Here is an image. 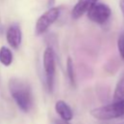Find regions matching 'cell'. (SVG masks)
Masks as SVG:
<instances>
[{"mask_svg": "<svg viewBox=\"0 0 124 124\" xmlns=\"http://www.w3.org/2000/svg\"><path fill=\"white\" fill-rule=\"evenodd\" d=\"M8 88L16 106L23 112H29L33 107V95L30 84L21 78H12L9 80Z\"/></svg>", "mask_w": 124, "mask_h": 124, "instance_id": "6da1fadb", "label": "cell"}, {"mask_svg": "<svg viewBox=\"0 0 124 124\" xmlns=\"http://www.w3.org/2000/svg\"><path fill=\"white\" fill-rule=\"evenodd\" d=\"M92 117L98 120H111L124 116V99L119 101H113L111 104H108L102 107L95 108L90 110Z\"/></svg>", "mask_w": 124, "mask_h": 124, "instance_id": "7a4b0ae2", "label": "cell"}, {"mask_svg": "<svg viewBox=\"0 0 124 124\" xmlns=\"http://www.w3.org/2000/svg\"><path fill=\"white\" fill-rule=\"evenodd\" d=\"M43 66L46 77V86L49 92L53 91L55 78V51L51 46H47L43 53Z\"/></svg>", "mask_w": 124, "mask_h": 124, "instance_id": "3957f363", "label": "cell"}, {"mask_svg": "<svg viewBox=\"0 0 124 124\" xmlns=\"http://www.w3.org/2000/svg\"><path fill=\"white\" fill-rule=\"evenodd\" d=\"M60 8L59 7H50L47 11H46L36 21L35 24V34L40 36L44 34L49 27L52 25L59 17Z\"/></svg>", "mask_w": 124, "mask_h": 124, "instance_id": "277c9868", "label": "cell"}, {"mask_svg": "<svg viewBox=\"0 0 124 124\" xmlns=\"http://www.w3.org/2000/svg\"><path fill=\"white\" fill-rule=\"evenodd\" d=\"M86 14L91 21L97 24H104L109 18L111 15V10L107 4L96 2Z\"/></svg>", "mask_w": 124, "mask_h": 124, "instance_id": "5b68a950", "label": "cell"}, {"mask_svg": "<svg viewBox=\"0 0 124 124\" xmlns=\"http://www.w3.org/2000/svg\"><path fill=\"white\" fill-rule=\"evenodd\" d=\"M6 40L12 48L16 49L19 47L22 41V32L18 24L14 23L9 26L6 32Z\"/></svg>", "mask_w": 124, "mask_h": 124, "instance_id": "8992f818", "label": "cell"}, {"mask_svg": "<svg viewBox=\"0 0 124 124\" xmlns=\"http://www.w3.org/2000/svg\"><path fill=\"white\" fill-rule=\"evenodd\" d=\"M97 1L98 0H78L72 10V17L75 19L79 18L86 14Z\"/></svg>", "mask_w": 124, "mask_h": 124, "instance_id": "52a82bcc", "label": "cell"}, {"mask_svg": "<svg viewBox=\"0 0 124 124\" xmlns=\"http://www.w3.org/2000/svg\"><path fill=\"white\" fill-rule=\"evenodd\" d=\"M54 108H55V111L57 112V114L60 116V118L63 121L69 122V121H71L73 119L74 112H73L71 107L65 101H63V100L56 101Z\"/></svg>", "mask_w": 124, "mask_h": 124, "instance_id": "ba28073f", "label": "cell"}, {"mask_svg": "<svg viewBox=\"0 0 124 124\" xmlns=\"http://www.w3.org/2000/svg\"><path fill=\"white\" fill-rule=\"evenodd\" d=\"M13 52L12 50L7 46H1L0 47V62L4 66L8 67L13 63Z\"/></svg>", "mask_w": 124, "mask_h": 124, "instance_id": "9c48e42d", "label": "cell"}, {"mask_svg": "<svg viewBox=\"0 0 124 124\" xmlns=\"http://www.w3.org/2000/svg\"><path fill=\"white\" fill-rule=\"evenodd\" d=\"M112 99L113 101H119L121 99H124V76H122L118 79L114 88Z\"/></svg>", "mask_w": 124, "mask_h": 124, "instance_id": "30bf717a", "label": "cell"}, {"mask_svg": "<svg viewBox=\"0 0 124 124\" xmlns=\"http://www.w3.org/2000/svg\"><path fill=\"white\" fill-rule=\"evenodd\" d=\"M66 71L69 78V81L72 84V86H76V75H75V68H74V62L71 57H68L66 62Z\"/></svg>", "mask_w": 124, "mask_h": 124, "instance_id": "8fae6325", "label": "cell"}, {"mask_svg": "<svg viewBox=\"0 0 124 124\" xmlns=\"http://www.w3.org/2000/svg\"><path fill=\"white\" fill-rule=\"evenodd\" d=\"M117 48L120 57L124 60V34H121L117 39Z\"/></svg>", "mask_w": 124, "mask_h": 124, "instance_id": "7c38bea8", "label": "cell"}, {"mask_svg": "<svg viewBox=\"0 0 124 124\" xmlns=\"http://www.w3.org/2000/svg\"><path fill=\"white\" fill-rule=\"evenodd\" d=\"M119 8H120L122 15L124 16V0H119Z\"/></svg>", "mask_w": 124, "mask_h": 124, "instance_id": "4fadbf2b", "label": "cell"}, {"mask_svg": "<svg viewBox=\"0 0 124 124\" xmlns=\"http://www.w3.org/2000/svg\"><path fill=\"white\" fill-rule=\"evenodd\" d=\"M54 3H55V0H47V6H48V8L52 7Z\"/></svg>", "mask_w": 124, "mask_h": 124, "instance_id": "5bb4252c", "label": "cell"}, {"mask_svg": "<svg viewBox=\"0 0 124 124\" xmlns=\"http://www.w3.org/2000/svg\"><path fill=\"white\" fill-rule=\"evenodd\" d=\"M57 124H70V123H69V122H66V121H63V120H62V121H58V123H57Z\"/></svg>", "mask_w": 124, "mask_h": 124, "instance_id": "9a60e30c", "label": "cell"}]
</instances>
